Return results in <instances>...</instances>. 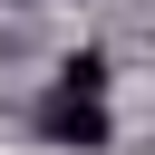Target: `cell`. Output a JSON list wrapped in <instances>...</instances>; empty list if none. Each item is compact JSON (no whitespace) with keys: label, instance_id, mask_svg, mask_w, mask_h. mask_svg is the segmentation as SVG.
<instances>
[{"label":"cell","instance_id":"obj_1","mask_svg":"<svg viewBox=\"0 0 155 155\" xmlns=\"http://www.w3.org/2000/svg\"><path fill=\"white\" fill-rule=\"evenodd\" d=\"M39 136H48V145H78V155H97L116 126H107V97H87V87H48V97H39Z\"/></svg>","mask_w":155,"mask_h":155},{"label":"cell","instance_id":"obj_2","mask_svg":"<svg viewBox=\"0 0 155 155\" xmlns=\"http://www.w3.org/2000/svg\"><path fill=\"white\" fill-rule=\"evenodd\" d=\"M58 87H87V97H107V58H97V48H78V58L58 68Z\"/></svg>","mask_w":155,"mask_h":155}]
</instances>
